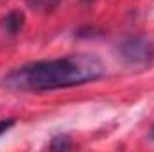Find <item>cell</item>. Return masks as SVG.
I'll list each match as a JSON object with an SVG mask.
<instances>
[{
  "label": "cell",
  "instance_id": "6da1fadb",
  "mask_svg": "<svg viewBox=\"0 0 154 152\" xmlns=\"http://www.w3.org/2000/svg\"><path fill=\"white\" fill-rule=\"evenodd\" d=\"M106 66L95 54H72L22 65L2 79L9 91H52L93 82L104 75Z\"/></svg>",
  "mask_w": 154,
  "mask_h": 152
},
{
  "label": "cell",
  "instance_id": "7a4b0ae2",
  "mask_svg": "<svg viewBox=\"0 0 154 152\" xmlns=\"http://www.w3.org/2000/svg\"><path fill=\"white\" fill-rule=\"evenodd\" d=\"M118 54L129 65H149L154 59V41L145 36H131L120 43Z\"/></svg>",
  "mask_w": 154,
  "mask_h": 152
},
{
  "label": "cell",
  "instance_id": "3957f363",
  "mask_svg": "<svg viewBox=\"0 0 154 152\" xmlns=\"http://www.w3.org/2000/svg\"><path fill=\"white\" fill-rule=\"evenodd\" d=\"M23 22H25L23 13H20V11H11V13H7L5 18L2 20V27H4V31H5L7 34L14 36V34H18L20 29L23 27Z\"/></svg>",
  "mask_w": 154,
  "mask_h": 152
},
{
  "label": "cell",
  "instance_id": "277c9868",
  "mask_svg": "<svg viewBox=\"0 0 154 152\" xmlns=\"http://www.w3.org/2000/svg\"><path fill=\"white\" fill-rule=\"evenodd\" d=\"M50 149L52 150H66V149H72V141L68 136H56L50 143Z\"/></svg>",
  "mask_w": 154,
  "mask_h": 152
},
{
  "label": "cell",
  "instance_id": "5b68a950",
  "mask_svg": "<svg viewBox=\"0 0 154 152\" xmlns=\"http://www.w3.org/2000/svg\"><path fill=\"white\" fill-rule=\"evenodd\" d=\"M59 0H29L31 5L38 7V9H52Z\"/></svg>",
  "mask_w": 154,
  "mask_h": 152
},
{
  "label": "cell",
  "instance_id": "8992f818",
  "mask_svg": "<svg viewBox=\"0 0 154 152\" xmlns=\"http://www.w3.org/2000/svg\"><path fill=\"white\" fill-rule=\"evenodd\" d=\"M14 125V118H7V120H0V136L4 132H7L11 127Z\"/></svg>",
  "mask_w": 154,
  "mask_h": 152
},
{
  "label": "cell",
  "instance_id": "52a82bcc",
  "mask_svg": "<svg viewBox=\"0 0 154 152\" xmlns=\"http://www.w3.org/2000/svg\"><path fill=\"white\" fill-rule=\"evenodd\" d=\"M151 138H154V127H152V131H151Z\"/></svg>",
  "mask_w": 154,
  "mask_h": 152
}]
</instances>
